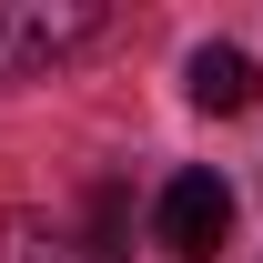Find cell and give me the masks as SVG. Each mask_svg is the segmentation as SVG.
Masks as SVG:
<instances>
[{
	"label": "cell",
	"instance_id": "cell-4",
	"mask_svg": "<svg viewBox=\"0 0 263 263\" xmlns=\"http://www.w3.org/2000/svg\"><path fill=\"white\" fill-rule=\"evenodd\" d=\"M182 81H193V111H253V51L233 41H202Z\"/></svg>",
	"mask_w": 263,
	"mask_h": 263
},
{
	"label": "cell",
	"instance_id": "cell-1",
	"mask_svg": "<svg viewBox=\"0 0 263 263\" xmlns=\"http://www.w3.org/2000/svg\"><path fill=\"white\" fill-rule=\"evenodd\" d=\"M81 41H101L91 0H0V81H31Z\"/></svg>",
	"mask_w": 263,
	"mask_h": 263
},
{
	"label": "cell",
	"instance_id": "cell-3",
	"mask_svg": "<svg viewBox=\"0 0 263 263\" xmlns=\"http://www.w3.org/2000/svg\"><path fill=\"white\" fill-rule=\"evenodd\" d=\"M0 263H111V253L51 213H0Z\"/></svg>",
	"mask_w": 263,
	"mask_h": 263
},
{
	"label": "cell",
	"instance_id": "cell-2",
	"mask_svg": "<svg viewBox=\"0 0 263 263\" xmlns=\"http://www.w3.org/2000/svg\"><path fill=\"white\" fill-rule=\"evenodd\" d=\"M233 233V182L223 172H172L162 202H152V243H162L172 263H213Z\"/></svg>",
	"mask_w": 263,
	"mask_h": 263
},
{
	"label": "cell",
	"instance_id": "cell-5",
	"mask_svg": "<svg viewBox=\"0 0 263 263\" xmlns=\"http://www.w3.org/2000/svg\"><path fill=\"white\" fill-rule=\"evenodd\" d=\"M91 243H101V253H111V263H122V243H132V193H122V182H101V193H91Z\"/></svg>",
	"mask_w": 263,
	"mask_h": 263
}]
</instances>
